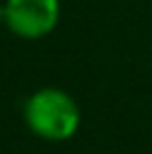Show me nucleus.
Wrapping results in <instances>:
<instances>
[{
  "mask_svg": "<svg viewBox=\"0 0 152 154\" xmlns=\"http://www.w3.org/2000/svg\"><path fill=\"white\" fill-rule=\"evenodd\" d=\"M58 20V0H7L5 2V25L18 38H43L56 29Z\"/></svg>",
  "mask_w": 152,
  "mask_h": 154,
  "instance_id": "2",
  "label": "nucleus"
},
{
  "mask_svg": "<svg viewBox=\"0 0 152 154\" xmlns=\"http://www.w3.org/2000/svg\"><path fill=\"white\" fill-rule=\"evenodd\" d=\"M0 25H5V5H0Z\"/></svg>",
  "mask_w": 152,
  "mask_h": 154,
  "instance_id": "3",
  "label": "nucleus"
},
{
  "mask_svg": "<svg viewBox=\"0 0 152 154\" xmlns=\"http://www.w3.org/2000/svg\"><path fill=\"white\" fill-rule=\"evenodd\" d=\"M25 123L45 141H67L81 125V109L67 92L43 87L25 103Z\"/></svg>",
  "mask_w": 152,
  "mask_h": 154,
  "instance_id": "1",
  "label": "nucleus"
}]
</instances>
